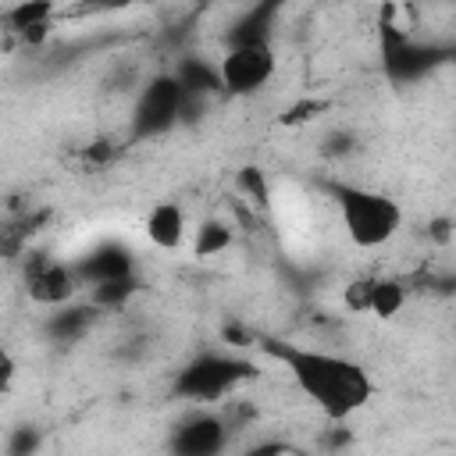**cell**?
I'll return each instance as SVG.
<instances>
[{"label": "cell", "instance_id": "cell-18", "mask_svg": "<svg viewBox=\"0 0 456 456\" xmlns=\"http://www.w3.org/2000/svg\"><path fill=\"white\" fill-rule=\"evenodd\" d=\"M239 189L249 196V203L253 207H267L271 203V189H267V175L256 167V164H246L242 171H239Z\"/></svg>", "mask_w": 456, "mask_h": 456}, {"label": "cell", "instance_id": "cell-6", "mask_svg": "<svg viewBox=\"0 0 456 456\" xmlns=\"http://www.w3.org/2000/svg\"><path fill=\"white\" fill-rule=\"evenodd\" d=\"M217 75H221V89L232 96H249L256 89H264L274 75V50L271 46H239V50H224V57L217 61Z\"/></svg>", "mask_w": 456, "mask_h": 456}, {"label": "cell", "instance_id": "cell-12", "mask_svg": "<svg viewBox=\"0 0 456 456\" xmlns=\"http://www.w3.org/2000/svg\"><path fill=\"white\" fill-rule=\"evenodd\" d=\"M96 321H100V310H96L93 303H64V306H57V310L46 317L43 335H46L50 342L71 346V342L86 338Z\"/></svg>", "mask_w": 456, "mask_h": 456}, {"label": "cell", "instance_id": "cell-4", "mask_svg": "<svg viewBox=\"0 0 456 456\" xmlns=\"http://www.w3.org/2000/svg\"><path fill=\"white\" fill-rule=\"evenodd\" d=\"M378 46H381V68H385L388 82H395V86H410V82L424 78L435 64L445 61V50H442V46L417 43L406 28L395 25V7H385V11H381V21H378Z\"/></svg>", "mask_w": 456, "mask_h": 456}, {"label": "cell", "instance_id": "cell-14", "mask_svg": "<svg viewBox=\"0 0 456 456\" xmlns=\"http://www.w3.org/2000/svg\"><path fill=\"white\" fill-rule=\"evenodd\" d=\"M146 235L157 249H178L185 239V210L178 203H157L146 214Z\"/></svg>", "mask_w": 456, "mask_h": 456}, {"label": "cell", "instance_id": "cell-28", "mask_svg": "<svg viewBox=\"0 0 456 456\" xmlns=\"http://www.w3.org/2000/svg\"><path fill=\"white\" fill-rule=\"evenodd\" d=\"M346 442H349V431L346 428H335L331 438H328V445H346Z\"/></svg>", "mask_w": 456, "mask_h": 456}, {"label": "cell", "instance_id": "cell-17", "mask_svg": "<svg viewBox=\"0 0 456 456\" xmlns=\"http://www.w3.org/2000/svg\"><path fill=\"white\" fill-rule=\"evenodd\" d=\"M228 246H232V224H224V221H203L196 228V242H192L196 256H217Z\"/></svg>", "mask_w": 456, "mask_h": 456}, {"label": "cell", "instance_id": "cell-27", "mask_svg": "<svg viewBox=\"0 0 456 456\" xmlns=\"http://www.w3.org/2000/svg\"><path fill=\"white\" fill-rule=\"evenodd\" d=\"M428 235H431L435 242H449V217H438V221H431Z\"/></svg>", "mask_w": 456, "mask_h": 456}, {"label": "cell", "instance_id": "cell-1", "mask_svg": "<svg viewBox=\"0 0 456 456\" xmlns=\"http://www.w3.org/2000/svg\"><path fill=\"white\" fill-rule=\"evenodd\" d=\"M253 346H260L271 360H278L292 374L296 388L331 420H346L374 392L370 374L360 363L346 360V356L306 349V346H296V342H285V338H274V335H260V331H256Z\"/></svg>", "mask_w": 456, "mask_h": 456}, {"label": "cell", "instance_id": "cell-21", "mask_svg": "<svg viewBox=\"0 0 456 456\" xmlns=\"http://www.w3.org/2000/svg\"><path fill=\"white\" fill-rule=\"evenodd\" d=\"M221 338L228 342V346H253L256 342V331L253 328H246V324H239V321H224L221 324Z\"/></svg>", "mask_w": 456, "mask_h": 456}, {"label": "cell", "instance_id": "cell-19", "mask_svg": "<svg viewBox=\"0 0 456 456\" xmlns=\"http://www.w3.org/2000/svg\"><path fill=\"white\" fill-rule=\"evenodd\" d=\"M43 445V431L36 424H18L7 435V456H36Z\"/></svg>", "mask_w": 456, "mask_h": 456}, {"label": "cell", "instance_id": "cell-26", "mask_svg": "<svg viewBox=\"0 0 456 456\" xmlns=\"http://www.w3.org/2000/svg\"><path fill=\"white\" fill-rule=\"evenodd\" d=\"M349 150H353V135H349V132H335V135H328L324 153H349Z\"/></svg>", "mask_w": 456, "mask_h": 456}, {"label": "cell", "instance_id": "cell-16", "mask_svg": "<svg viewBox=\"0 0 456 456\" xmlns=\"http://www.w3.org/2000/svg\"><path fill=\"white\" fill-rule=\"evenodd\" d=\"M135 292H139V278L128 274V278H114V281L93 285V289H89V303H93L100 314H103V310H121Z\"/></svg>", "mask_w": 456, "mask_h": 456}, {"label": "cell", "instance_id": "cell-22", "mask_svg": "<svg viewBox=\"0 0 456 456\" xmlns=\"http://www.w3.org/2000/svg\"><path fill=\"white\" fill-rule=\"evenodd\" d=\"M317 110H324V103H321V100H303V103L289 107V114H281V125H299V121L314 118Z\"/></svg>", "mask_w": 456, "mask_h": 456}, {"label": "cell", "instance_id": "cell-2", "mask_svg": "<svg viewBox=\"0 0 456 456\" xmlns=\"http://www.w3.org/2000/svg\"><path fill=\"white\" fill-rule=\"evenodd\" d=\"M317 185L335 200L338 217H342V228H346V235L360 249H378V246H385L399 232L403 210L385 192H370L363 185L338 182V178H321Z\"/></svg>", "mask_w": 456, "mask_h": 456}, {"label": "cell", "instance_id": "cell-25", "mask_svg": "<svg viewBox=\"0 0 456 456\" xmlns=\"http://www.w3.org/2000/svg\"><path fill=\"white\" fill-rule=\"evenodd\" d=\"M14 370H18L14 356H11L7 349H0V395L11 388V381H14Z\"/></svg>", "mask_w": 456, "mask_h": 456}, {"label": "cell", "instance_id": "cell-3", "mask_svg": "<svg viewBox=\"0 0 456 456\" xmlns=\"http://www.w3.org/2000/svg\"><path fill=\"white\" fill-rule=\"evenodd\" d=\"M256 374V363L232 353H200L171 381V392L189 403H217Z\"/></svg>", "mask_w": 456, "mask_h": 456}, {"label": "cell", "instance_id": "cell-5", "mask_svg": "<svg viewBox=\"0 0 456 456\" xmlns=\"http://www.w3.org/2000/svg\"><path fill=\"white\" fill-rule=\"evenodd\" d=\"M178 107H182V89L171 71L153 75L132 107V139H157L178 125Z\"/></svg>", "mask_w": 456, "mask_h": 456}, {"label": "cell", "instance_id": "cell-20", "mask_svg": "<svg viewBox=\"0 0 456 456\" xmlns=\"http://www.w3.org/2000/svg\"><path fill=\"white\" fill-rule=\"evenodd\" d=\"M207 110V96H192V93H182V107H178V125H196Z\"/></svg>", "mask_w": 456, "mask_h": 456}, {"label": "cell", "instance_id": "cell-8", "mask_svg": "<svg viewBox=\"0 0 456 456\" xmlns=\"http://www.w3.org/2000/svg\"><path fill=\"white\" fill-rule=\"evenodd\" d=\"M25 292L32 303L57 310V306L71 303V296L78 292V278L68 264H57L46 253H32L25 260Z\"/></svg>", "mask_w": 456, "mask_h": 456}, {"label": "cell", "instance_id": "cell-7", "mask_svg": "<svg viewBox=\"0 0 456 456\" xmlns=\"http://www.w3.org/2000/svg\"><path fill=\"white\" fill-rule=\"evenodd\" d=\"M228 438H232V431H228L224 417L203 410V413H189L175 424L167 449H171V456H221Z\"/></svg>", "mask_w": 456, "mask_h": 456}, {"label": "cell", "instance_id": "cell-15", "mask_svg": "<svg viewBox=\"0 0 456 456\" xmlns=\"http://www.w3.org/2000/svg\"><path fill=\"white\" fill-rule=\"evenodd\" d=\"M7 28L14 36H21L25 43H43L50 36V18H53V4L43 0H25L18 7H11L7 14Z\"/></svg>", "mask_w": 456, "mask_h": 456}, {"label": "cell", "instance_id": "cell-24", "mask_svg": "<svg viewBox=\"0 0 456 456\" xmlns=\"http://www.w3.org/2000/svg\"><path fill=\"white\" fill-rule=\"evenodd\" d=\"M292 449H289V442H278V438H267V442H256V445H249L242 456H289Z\"/></svg>", "mask_w": 456, "mask_h": 456}, {"label": "cell", "instance_id": "cell-10", "mask_svg": "<svg viewBox=\"0 0 456 456\" xmlns=\"http://www.w3.org/2000/svg\"><path fill=\"white\" fill-rule=\"evenodd\" d=\"M71 271H75L78 285H89V289H93V285H103V281L135 274V260H132V253H128L125 246H118V242H103V246L89 249L78 264H71Z\"/></svg>", "mask_w": 456, "mask_h": 456}, {"label": "cell", "instance_id": "cell-9", "mask_svg": "<svg viewBox=\"0 0 456 456\" xmlns=\"http://www.w3.org/2000/svg\"><path fill=\"white\" fill-rule=\"evenodd\" d=\"M403 303H406V285L395 278H360L346 289V306L360 314L392 317L403 310Z\"/></svg>", "mask_w": 456, "mask_h": 456}, {"label": "cell", "instance_id": "cell-11", "mask_svg": "<svg viewBox=\"0 0 456 456\" xmlns=\"http://www.w3.org/2000/svg\"><path fill=\"white\" fill-rule=\"evenodd\" d=\"M281 14V4L278 0H260L253 7H246L232 28L224 32V46L228 50H239V46H271V32H274V21Z\"/></svg>", "mask_w": 456, "mask_h": 456}, {"label": "cell", "instance_id": "cell-23", "mask_svg": "<svg viewBox=\"0 0 456 456\" xmlns=\"http://www.w3.org/2000/svg\"><path fill=\"white\" fill-rule=\"evenodd\" d=\"M86 164H110L114 157H118V150H114V142H107V139H96L93 146H86Z\"/></svg>", "mask_w": 456, "mask_h": 456}, {"label": "cell", "instance_id": "cell-13", "mask_svg": "<svg viewBox=\"0 0 456 456\" xmlns=\"http://www.w3.org/2000/svg\"><path fill=\"white\" fill-rule=\"evenodd\" d=\"M175 82L182 93H192V96H214V93H224L221 89V75H217V64H210L207 57H196V53H182L175 61Z\"/></svg>", "mask_w": 456, "mask_h": 456}]
</instances>
